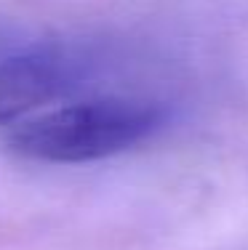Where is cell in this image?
<instances>
[{"mask_svg": "<svg viewBox=\"0 0 248 250\" xmlns=\"http://www.w3.org/2000/svg\"><path fill=\"white\" fill-rule=\"evenodd\" d=\"M165 123V109L136 96L72 101L14 125L8 146L38 163H96L134 149Z\"/></svg>", "mask_w": 248, "mask_h": 250, "instance_id": "cell-1", "label": "cell"}, {"mask_svg": "<svg viewBox=\"0 0 248 250\" xmlns=\"http://www.w3.org/2000/svg\"><path fill=\"white\" fill-rule=\"evenodd\" d=\"M16 48V40H14V35L8 32V29H3L0 27V59L3 56H8L11 51Z\"/></svg>", "mask_w": 248, "mask_h": 250, "instance_id": "cell-3", "label": "cell"}, {"mask_svg": "<svg viewBox=\"0 0 248 250\" xmlns=\"http://www.w3.org/2000/svg\"><path fill=\"white\" fill-rule=\"evenodd\" d=\"M83 62L64 45L14 48L0 59V125L24 120L78 85Z\"/></svg>", "mask_w": 248, "mask_h": 250, "instance_id": "cell-2", "label": "cell"}]
</instances>
